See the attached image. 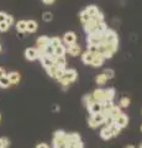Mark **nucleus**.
Segmentation results:
<instances>
[{
	"label": "nucleus",
	"mask_w": 142,
	"mask_h": 148,
	"mask_svg": "<svg viewBox=\"0 0 142 148\" xmlns=\"http://www.w3.org/2000/svg\"><path fill=\"white\" fill-rule=\"evenodd\" d=\"M53 147L56 148H67L68 141H67V133L63 130H57L53 135Z\"/></svg>",
	"instance_id": "obj_1"
},
{
	"label": "nucleus",
	"mask_w": 142,
	"mask_h": 148,
	"mask_svg": "<svg viewBox=\"0 0 142 148\" xmlns=\"http://www.w3.org/2000/svg\"><path fill=\"white\" fill-rule=\"evenodd\" d=\"M111 42H119V37H117V34L114 30L108 29L103 34L102 43H111ZM102 43H100V45H102Z\"/></svg>",
	"instance_id": "obj_2"
},
{
	"label": "nucleus",
	"mask_w": 142,
	"mask_h": 148,
	"mask_svg": "<svg viewBox=\"0 0 142 148\" xmlns=\"http://www.w3.org/2000/svg\"><path fill=\"white\" fill-rule=\"evenodd\" d=\"M102 38H103V34H99V32L89 34L88 37H86V43L93 45V46H99L102 43Z\"/></svg>",
	"instance_id": "obj_3"
},
{
	"label": "nucleus",
	"mask_w": 142,
	"mask_h": 148,
	"mask_svg": "<svg viewBox=\"0 0 142 148\" xmlns=\"http://www.w3.org/2000/svg\"><path fill=\"white\" fill-rule=\"evenodd\" d=\"M98 24H99V21L97 20V18H94V17H91L90 20L86 21L85 24L83 25V26H84V31L86 32V35L94 34L95 29H97V26H98Z\"/></svg>",
	"instance_id": "obj_4"
},
{
	"label": "nucleus",
	"mask_w": 142,
	"mask_h": 148,
	"mask_svg": "<svg viewBox=\"0 0 142 148\" xmlns=\"http://www.w3.org/2000/svg\"><path fill=\"white\" fill-rule=\"evenodd\" d=\"M62 41L64 42V45H68V46L77 43V35H75V32H73V31L66 32L64 36H63V38H62Z\"/></svg>",
	"instance_id": "obj_5"
},
{
	"label": "nucleus",
	"mask_w": 142,
	"mask_h": 148,
	"mask_svg": "<svg viewBox=\"0 0 142 148\" xmlns=\"http://www.w3.org/2000/svg\"><path fill=\"white\" fill-rule=\"evenodd\" d=\"M25 58L27 61L32 62V61H36L38 58V52H37V48H34V47H29L25 49Z\"/></svg>",
	"instance_id": "obj_6"
},
{
	"label": "nucleus",
	"mask_w": 142,
	"mask_h": 148,
	"mask_svg": "<svg viewBox=\"0 0 142 148\" xmlns=\"http://www.w3.org/2000/svg\"><path fill=\"white\" fill-rule=\"evenodd\" d=\"M49 41H51L49 37H47V36H40L36 40V48H37V49H45L49 45Z\"/></svg>",
	"instance_id": "obj_7"
},
{
	"label": "nucleus",
	"mask_w": 142,
	"mask_h": 148,
	"mask_svg": "<svg viewBox=\"0 0 142 148\" xmlns=\"http://www.w3.org/2000/svg\"><path fill=\"white\" fill-rule=\"evenodd\" d=\"M114 123H115L117 127H120L121 130H122V128H125L127 125H129V116H127L126 114H123V112H122L120 116H119V117L115 120V122H114Z\"/></svg>",
	"instance_id": "obj_8"
},
{
	"label": "nucleus",
	"mask_w": 142,
	"mask_h": 148,
	"mask_svg": "<svg viewBox=\"0 0 142 148\" xmlns=\"http://www.w3.org/2000/svg\"><path fill=\"white\" fill-rule=\"evenodd\" d=\"M63 79L68 80L69 83H73L78 79V72L75 69H66L64 75H63Z\"/></svg>",
	"instance_id": "obj_9"
},
{
	"label": "nucleus",
	"mask_w": 142,
	"mask_h": 148,
	"mask_svg": "<svg viewBox=\"0 0 142 148\" xmlns=\"http://www.w3.org/2000/svg\"><path fill=\"white\" fill-rule=\"evenodd\" d=\"M86 109H88L90 116H93V115H95V114L102 112V111H103V106H102V103H99V101H94V103L91 104L90 106H88Z\"/></svg>",
	"instance_id": "obj_10"
},
{
	"label": "nucleus",
	"mask_w": 142,
	"mask_h": 148,
	"mask_svg": "<svg viewBox=\"0 0 142 148\" xmlns=\"http://www.w3.org/2000/svg\"><path fill=\"white\" fill-rule=\"evenodd\" d=\"M67 53L69 56H72V57H77V56L82 54V47L79 45H77V43L71 45V46H68L67 47Z\"/></svg>",
	"instance_id": "obj_11"
},
{
	"label": "nucleus",
	"mask_w": 142,
	"mask_h": 148,
	"mask_svg": "<svg viewBox=\"0 0 142 148\" xmlns=\"http://www.w3.org/2000/svg\"><path fill=\"white\" fill-rule=\"evenodd\" d=\"M53 62H54V66H56L57 68L66 69V64H67L66 56H54V57H53Z\"/></svg>",
	"instance_id": "obj_12"
},
{
	"label": "nucleus",
	"mask_w": 142,
	"mask_h": 148,
	"mask_svg": "<svg viewBox=\"0 0 142 148\" xmlns=\"http://www.w3.org/2000/svg\"><path fill=\"white\" fill-rule=\"evenodd\" d=\"M6 77L9 78V80H10V84H11V85L19 84L20 80H21V75H20V73H17V72L6 73Z\"/></svg>",
	"instance_id": "obj_13"
},
{
	"label": "nucleus",
	"mask_w": 142,
	"mask_h": 148,
	"mask_svg": "<svg viewBox=\"0 0 142 148\" xmlns=\"http://www.w3.org/2000/svg\"><path fill=\"white\" fill-rule=\"evenodd\" d=\"M67 141H68V145L74 146V145H77L78 142L82 141V137H80L79 133H75V132H73V133H67Z\"/></svg>",
	"instance_id": "obj_14"
},
{
	"label": "nucleus",
	"mask_w": 142,
	"mask_h": 148,
	"mask_svg": "<svg viewBox=\"0 0 142 148\" xmlns=\"http://www.w3.org/2000/svg\"><path fill=\"white\" fill-rule=\"evenodd\" d=\"M82 62H83L84 64H86V66H90L91 62H93V58H94V53H90L89 51H85L84 53H82Z\"/></svg>",
	"instance_id": "obj_15"
},
{
	"label": "nucleus",
	"mask_w": 142,
	"mask_h": 148,
	"mask_svg": "<svg viewBox=\"0 0 142 148\" xmlns=\"http://www.w3.org/2000/svg\"><path fill=\"white\" fill-rule=\"evenodd\" d=\"M104 61L105 59L103 58V56L102 54H99V53H97L94 56V58H93V62H91V64L90 66L91 67H94V68H100L104 64Z\"/></svg>",
	"instance_id": "obj_16"
},
{
	"label": "nucleus",
	"mask_w": 142,
	"mask_h": 148,
	"mask_svg": "<svg viewBox=\"0 0 142 148\" xmlns=\"http://www.w3.org/2000/svg\"><path fill=\"white\" fill-rule=\"evenodd\" d=\"M38 29V24L35 20H29L26 21V32H30V34H34Z\"/></svg>",
	"instance_id": "obj_17"
},
{
	"label": "nucleus",
	"mask_w": 142,
	"mask_h": 148,
	"mask_svg": "<svg viewBox=\"0 0 142 148\" xmlns=\"http://www.w3.org/2000/svg\"><path fill=\"white\" fill-rule=\"evenodd\" d=\"M40 61H41V64L43 66V68H45V69H47V68H49V67L54 66L53 58L47 57V56H43V57H41V58H40Z\"/></svg>",
	"instance_id": "obj_18"
},
{
	"label": "nucleus",
	"mask_w": 142,
	"mask_h": 148,
	"mask_svg": "<svg viewBox=\"0 0 142 148\" xmlns=\"http://www.w3.org/2000/svg\"><path fill=\"white\" fill-rule=\"evenodd\" d=\"M91 95H93V98L95 101H99V103H102L104 100V89L102 88H98V89H95L93 92H91Z\"/></svg>",
	"instance_id": "obj_19"
},
{
	"label": "nucleus",
	"mask_w": 142,
	"mask_h": 148,
	"mask_svg": "<svg viewBox=\"0 0 142 148\" xmlns=\"http://www.w3.org/2000/svg\"><path fill=\"white\" fill-rule=\"evenodd\" d=\"M115 94H116V91H115L114 88H108V89H104V100H114V98H115Z\"/></svg>",
	"instance_id": "obj_20"
},
{
	"label": "nucleus",
	"mask_w": 142,
	"mask_h": 148,
	"mask_svg": "<svg viewBox=\"0 0 142 148\" xmlns=\"http://www.w3.org/2000/svg\"><path fill=\"white\" fill-rule=\"evenodd\" d=\"M121 114H122V111H121L120 106H114V108L109 111V116L111 119H114V120H116Z\"/></svg>",
	"instance_id": "obj_21"
},
{
	"label": "nucleus",
	"mask_w": 142,
	"mask_h": 148,
	"mask_svg": "<svg viewBox=\"0 0 142 148\" xmlns=\"http://www.w3.org/2000/svg\"><path fill=\"white\" fill-rule=\"evenodd\" d=\"M100 137L103 138L104 141H108L110 140V138H113V135H111V132H110V128L109 127H103L102 130H100Z\"/></svg>",
	"instance_id": "obj_22"
},
{
	"label": "nucleus",
	"mask_w": 142,
	"mask_h": 148,
	"mask_svg": "<svg viewBox=\"0 0 142 148\" xmlns=\"http://www.w3.org/2000/svg\"><path fill=\"white\" fill-rule=\"evenodd\" d=\"M85 10H86V12L90 15V17H95L98 15V14L100 12V10H99V8L98 6H95V5H89L88 8H85Z\"/></svg>",
	"instance_id": "obj_23"
},
{
	"label": "nucleus",
	"mask_w": 142,
	"mask_h": 148,
	"mask_svg": "<svg viewBox=\"0 0 142 148\" xmlns=\"http://www.w3.org/2000/svg\"><path fill=\"white\" fill-rule=\"evenodd\" d=\"M94 98H93V95L91 94H86L83 96V99H82V103H83V105L85 106V108H88V106H90L91 104L94 103Z\"/></svg>",
	"instance_id": "obj_24"
},
{
	"label": "nucleus",
	"mask_w": 142,
	"mask_h": 148,
	"mask_svg": "<svg viewBox=\"0 0 142 148\" xmlns=\"http://www.w3.org/2000/svg\"><path fill=\"white\" fill-rule=\"evenodd\" d=\"M16 31L20 34H25L26 32V20H20L16 22Z\"/></svg>",
	"instance_id": "obj_25"
},
{
	"label": "nucleus",
	"mask_w": 142,
	"mask_h": 148,
	"mask_svg": "<svg viewBox=\"0 0 142 148\" xmlns=\"http://www.w3.org/2000/svg\"><path fill=\"white\" fill-rule=\"evenodd\" d=\"M102 106H103V111H109L111 110L114 106V100H104V101H102Z\"/></svg>",
	"instance_id": "obj_26"
},
{
	"label": "nucleus",
	"mask_w": 142,
	"mask_h": 148,
	"mask_svg": "<svg viewBox=\"0 0 142 148\" xmlns=\"http://www.w3.org/2000/svg\"><path fill=\"white\" fill-rule=\"evenodd\" d=\"M106 82H108V79H106V77H105L103 73L98 74V75L95 77V83H97L98 85H100V86L105 85V84H106Z\"/></svg>",
	"instance_id": "obj_27"
},
{
	"label": "nucleus",
	"mask_w": 142,
	"mask_h": 148,
	"mask_svg": "<svg viewBox=\"0 0 142 148\" xmlns=\"http://www.w3.org/2000/svg\"><path fill=\"white\" fill-rule=\"evenodd\" d=\"M11 84H10V80H9V78L5 75H3L1 78H0V88H3V89H6V88H9Z\"/></svg>",
	"instance_id": "obj_28"
},
{
	"label": "nucleus",
	"mask_w": 142,
	"mask_h": 148,
	"mask_svg": "<svg viewBox=\"0 0 142 148\" xmlns=\"http://www.w3.org/2000/svg\"><path fill=\"white\" fill-rule=\"evenodd\" d=\"M79 18H80V21H82V24H85V22L86 21H88V20H90V15H89V14L88 12H86V10H85V9H84V10H82L80 12H79Z\"/></svg>",
	"instance_id": "obj_29"
},
{
	"label": "nucleus",
	"mask_w": 142,
	"mask_h": 148,
	"mask_svg": "<svg viewBox=\"0 0 142 148\" xmlns=\"http://www.w3.org/2000/svg\"><path fill=\"white\" fill-rule=\"evenodd\" d=\"M130 103H131V100L130 98H127V96H122V98L120 99V101H119V106L120 108H123V109H126V108H129L130 106Z\"/></svg>",
	"instance_id": "obj_30"
},
{
	"label": "nucleus",
	"mask_w": 142,
	"mask_h": 148,
	"mask_svg": "<svg viewBox=\"0 0 142 148\" xmlns=\"http://www.w3.org/2000/svg\"><path fill=\"white\" fill-rule=\"evenodd\" d=\"M66 53H67V47H64L63 45L54 48V56H66Z\"/></svg>",
	"instance_id": "obj_31"
},
{
	"label": "nucleus",
	"mask_w": 142,
	"mask_h": 148,
	"mask_svg": "<svg viewBox=\"0 0 142 148\" xmlns=\"http://www.w3.org/2000/svg\"><path fill=\"white\" fill-rule=\"evenodd\" d=\"M108 30V25L105 24V21H102V22H99L98 26H97V29H95V32H99V34H104L105 31Z\"/></svg>",
	"instance_id": "obj_32"
},
{
	"label": "nucleus",
	"mask_w": 142,
	"mask_h": 148,
	"mask_svg": "<svg viewBox=\"0 0 142 148\" xmlns=\"http://www.w3.org/2000/svg\"><path fill=\"white\" fill-rule=\"evenodd\" d=\"M103 74H104L105 77H106V79L109 80V79H113V78L115 77V71H114V69H111V68H106V69H104Z\"/></svg>",
	"instance_id": "obj_33"
},
{
	"label": "nucleus",
	"mask_w": 142,
	"mask_h": 148,
	"mask_svg": "<svg viewBox=\"0 0 142 148\" xmlns=\"http://www.w3.org/2000/svg\"><path fill=\"white\" fill-rule=\"evenodd\" d=\"M109 128H110V132H111L113 137H117L119 135H120V132H121V128H120V127H117L115 123L111 125V126H110Z\"/></svg>",
	"instance_id": "obj_34"
},
{
	"label": "nucleus",
	"mask_w": 142,
	"mask_h": 148,
	"mask_svg": "<svg viewBox=\"0 0 142 148\" xmlns=\"http://www.w3.org/2000/svg\"><path fill=\"white\" fill-rule=\"evenodd\" d=\"M43 53H45V56H47V57L53 58V57H54V48L52 47L51 45H48L47 47L43 49Z\"/></svg>",
	"instance_id": "obj_35"
},
{
	"label": "nucleus",
	"mask_w": 142,
	"mask_h": 148,
	"mask_svg": "<svg viewBox=\"0 0 142 148\" xmlns=\"http://www.w3.org/2000/svg\"><path fill=\"white\" fill-rule=\"evenodd\" d=\"M49 45H51L53 48H56V47H58V46L62 45V40L59 38V37H52L51 41H49Z\"/></svg>",
	"instance_id": "obj_36"
},
{
	"label": "nucleus",
	"mask_w": 142,
	"mask_h": 148,
	"mask_svg": "<svg viewBox=\"0 0 142 148\" xmlns=\"http://www.w3.org/2000/svg\"><path fill=\"white\" fill-rule=\"evenodd\" d=\"M52 18H53V14L51 11H45L42 14V20L45 22H49V21H52Z\"/></svg>",
	"instance_id": "obj_37"
},
{
	"label": "nucleus",
	"mask_w": 142,
	"mask_h": 148,
	"mask_svg": "<svg viewBox=\"0 0 142 148\" xmlns=\"http://www.w3.org/2000/svg\"><path fill=\"white\" fill-rule=\"evenodd\" d=\"M57 69L58 68L56 66H52V67H49V68L46 69V72H47V74L51 78H54V77H56V73H57Z\"/></svg>",
	"instance_id": "obj_38"
},
{
	"label": "nucleus",
	"mask_w": 142,
	"mask_h": 148,
	"mask_svg": "<svg viewBox=\"0 0 142 148\" xmlns=\"http://www.w3.org/2000/svg\"><path fill=\"white\" fill-rule=\"evenodd\" d=\"M67 69V68H66ZM66 69H62V68H58L57 69V73H56V77H54V79H57V80H61L63 75H64V72H66Z\"/></svg>",
	"instance_id": "obj_39"
},
{
	"label": "nucleus",
	"mask_w": 142,
	"mask_h": 148,
	"mask_svg": "<svg viewBox=\"0 0 142 148\" xmlns=\"http://www.w3.org/2000/svg\"><path fill=\"white\" fill-rule=\"evenodd\" d=\"M86 46H88L86 51H89L90 53H94V54L99 53V46H93V45H86Z\"/></svg>",
	"instance_id": "obj_40"
},
{
	"label": "nucleus",
	"mask_w": 142,
	"mask_h": 148,
	"mask_svg": "<svg viewBox=\"0 0 142 148\" xmlns=\"http://www.w3.org/2000/svg\"><path fill=\"white\" fill-rule=\"evenodd\" d=\"M88 126H89L90 128H97V127L99 126V125H98L97 122H95V120L93 119V116H90V117L88 119Z\"/></svg>",
	"instance_id": "obj_41"
},
{
	"label": "nucleus",
	"mask_w": 142,
	"mask_h": 148,
	"mask_svg": "<svg viewBox=\"0 0 142 148\" xmlns=\"http://www.w3.org/2000/svg\"><path fill=\"white\" fill-rule=\"evenodd\" d=\"M114 122H115V120L111 119L110 116H108L106 119H105V121H104V123H105V126H106V127H110L111 125H114Z\"/></svg>",
	"instance_id": "obj_42"
},
{
	"label": "nucleus",
	"mask_w": 142,
	"mask_h": 148,
	"mask_svg": "<svg viewBox=\"0 0 142 148\" xmlns=\"http://www.w3.org/2000/svg\"><path fill=\"white\" fill-rule=\"evenodd\" d=\"M9 29H10V26L6 22H0V32H6Z\"/></svg>",
	"instance_id": "obj_43"
},
{
	"label": "nucleus",
	"mask_w": 142,
	"mask_h": 148,
	"mask_svg": "<svg viewBox=\"0 0 142 148\" xmlns=\"http://www.w3.org/2000/svg\"><path fill=\"white\" fill-rule=\"evenodd\" d=\"M5 22H6V24H8L9 26L14 25V17H12L11 15H9V14H8V15H6V20H5Z\"/></svg>",
	"instance_id": "obj_44"
},
{
	"label": "nucleus",
	"mask_w": 142,
	"mask_h": 148,
	"mask_svg": "<svg viewBox=\"0 0 142 148\" xmlns=\"http://www.w3.org/2000/svg\"><path fill=\"white\" fill-rule=\"evenodd\" d=\"M1 141H3V147H4V148H8L9 146H10V141H9V138L1 137Z\"/></svg>",
	"instance_id": "obj_45"
},
{
	"label": "nucleus",
	"mask_w": 142,
	"mask_h": 148,
	"mask_svg": "<svg viewBox=\"0 0 142 148\" xmlns=\"http://www.w3.org/2000/svg\"><path fill=\"white\" fill-rule=\"evenodd\" d=\"M6 15H8L6 12L0 11V22H5V20H6Z\"/></svg>",
	"instance_id": "obj_46"
},
{
	"label": "nucleus",
	"mask_w": 142,
	"mask_h": 148,
	"mask_svg": "<svg viewBox=\"0 0 142 148\" xmlns=\"http://www.w3.org/2000/svg\"><path fill=\"white\" fill-rule=\"evenodd\" d=\"M36 148H49V146L47 143H38V145L36 146Z\"/></svg>",
	"instance_id": "obj_47"
},
{
	"label": "nucleus",
	"mask_w": 142,
	"mask_h": 148,
	"mask_svg": "<svg viewBox=\"0 0 142 148\" xmlns=\"http://www.w3.org/2000/svg\"><path fill=\"white\" fill-rule=\"evenodd\" d=\"M54 1H56V0H42V3L45 4V5H52Z\"/></svg>",
	"instance_id": "obj_48"
},
{
	"label": "nucleus",
	"mask_w": 142,
	"mask_h": 148,
	"mask_svg": "<svg viewBox=\"0 0 142 148\" xmlns=\"http://www.w3.org/2000/svg\"><path fill=\"white\" fill-rule=\"evenodd\" d=\"M6 72H5V69H4L3 67H0V78H1L3 75H5Z\"/></svg>",
	"instance_id": "obj_49"
},
{
	"label": "nucleus",
	"mask_w": 142,
	"mask_h": 148,
	"mask_svg": "<svg viewBox=\"0 0 142 148\" xmlns=\"http://www.w3.org/2000/svg\"><path fill=\"white\" fill-rule=\"evenodd\" d=\"M125 148H136V147H135L134 145H127V146H126Z\"/></svg>",
	"instance_id": "obj_50"
},
{
	"label": "nucleus",
	"mask_w": 142,
	"mask_h": 148,
	"mask_svg": "<svg viewBox=\"0 0 142 148\" xmlns=\"http://www.w3.org/2000/svg\"><path fill=\"white\" fill-rule=\"evenodd\" d=\"M67 148H77V147H75V146H72V145H68Z\"/></svg>",
	"instance_id": "obj_51"
},
{
	"label": "nucleus",
	"mask_w": 142,
	"mask_h": 148,
	"mask_svg": "<svg viewBox=\"0 0 142 148\" xmlns=\"http://www.w3.org/2000/svg\"><path fill=\"white\" fill-rule=\"evenodd\" d=\"M0 148H4V147H3V141H1V138H0Z\"/></svg>",
	"instance_id": "obj_52"
},
{
	"label": "nucleus",
	"mask_w": 142,
	"mask_h": 148,
	"mask_svg": "<svg viewBox=\"0 0 142 148\" xmlns=\"http://www.w3.org/2000/svg\"><path fill=\"white\" fill-rule=\"evenodd\" d=\"M1 51H3V49H1V46H0V53H1Z\"/></svg>",
	"instance_id": "obj_53"
},
{
	"label": "nucleus",
	"mask_w": 142,
	"mask_h": 148,
	"mask_svg": "<svg viewBox=\"0 0 142 148\" xmlns=\"http://www.w3.org/2000/svg\"><path fill=\"white\" fill-rule=\"evenodd\" d=\"M139 148H142V143H141V145H140V147Z\"/></svg>",
	"instance_id": "obj_54"
},
{
	"label": "nucleus",
	"mask_w": 142,
	"mask_h": 148,
	"mask_svg": "<svg viewBox=\"0 0 142 148\" xmlns=\"http://www.w3.org/2000/svg\"><path fill=\"white\" fill-rule=\"evenodd\" d=\"M0 121H1V114H0Z\"/></svg>",
	"instance_id": "obj_55"
},
{
	"label": "nucleus",
	"mask_w": 142,
	"mask_h": 148,
	"mask_svg": "<svg viewBox=\"0 0 142 148\" xmlns=\"http://www.w3.org/2000/svg\"><path fill=\"white\" fill-rule=\"evenodd\" d=\"M141 132H142V125H141Z\"/></svg>",
	"instance_id": "obj_56"
},
{
	"label": "nucleus",
	"mask_w": 142,
	"mask_h": 148,
	"mask_svg": "<svg viewBox=\"0 0 142 148\" xmlns=\"http://www.w3.org/2000/svg\"><path fill=\"white\" fill-rule=\"evenodd\" d=\"M53 148H56V147H53Z\"/></svg>",
	"instance_id": "obj_57"
}]
</instances>
